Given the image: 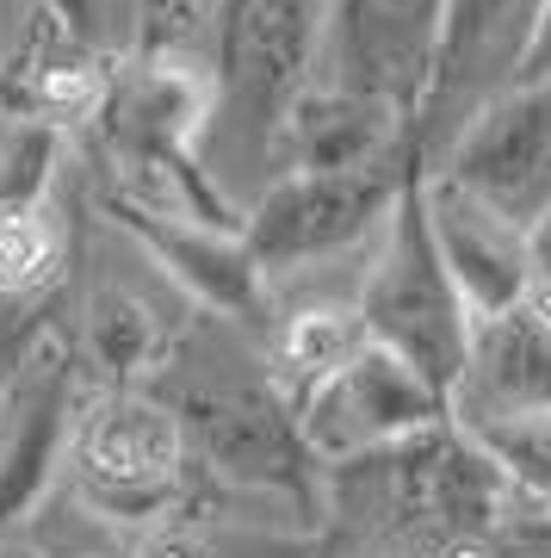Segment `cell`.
Listing matches in <instances>:
<instances>
[{"mask_svg":"<svg viewBox=\"0 0 551 558\" xmlns=\"http://www.w3.org/2000/svg\"><path fill=\"white\" fill-rule=\"evenodd\" d=\"M44 7H50L75 38H99V32H106V0H44Z\"/></svg>","mask_w":551,"mask_h":558,"instance_id":"7402d4cb","label":"cell"},{"mask_svg":"<svg viewBox=\"0 0 551 558\" xmlns=\"http://www.w3.org/2000/svg\"><path fill=\"white\" fill-rule=\"evenodd\" d=\"M446 416L453 410H446V398L433 385H421L396 354L366 341L341 373H329L310 398L297 403V435H304L310 459L347 465V459L384 453L396 440L428 435Z\"/></svg>","mask_w":551,"mask_h":558,"instance_id":"277c9868","label":"cell"},{"mask_svg":"<svg viewBox=\"0 0 551 558\" xmlns=\"http://www.w3.org/2000/svg\"><path fill=\"white\" fill-rule=\"evenodd\" d=\"M421 211H428V236L440 248V267L465 299V317L490 323L509 317L514 304H527L532 292V260H527V230L472 199L465 186L421 168Z\"/></svg>","mask_w":551,"mask_h":558,"instance_id":"9c48e42d","label":"cell"},{"mask_svg":"<svg viewBox=\"0 0 551 558\" xmlns=\"http://www.w3.org/2000/svg\"><path fill=\"white\" fill-rule=\"evenodd\" d=\"M453 416L458 422L551 416V317L532 299L514 304L509 317L472 323Z\"/></svg>","mask_w":551,"mask_h":558,"instance_id":"7c38bea8","label":"cell"},{"mask_svg":"<svg viewBox=\"0 0 551 558\" xmlns=\"http://www.w3.org/2000/svg\"><path fill=\"white\" fill-rule=\"evenodd\" d=\"M180 416V435L198 440L223 478L255 484V490H304L310 447L297 435V410L273 385L248 379H205Z\"/></svg>","mask_w":551,"mask_h":558,"instance_id":"52a82bcc","label":"cell"},{"mask_svg":"<svg viewBox=\"0 0 551 558\" xmlns=\"http://www.w3.org/2000/svg\"><path fill=\"white\" fill-rule=\"evenodd\" d=\"M62 168V131L50 119H13L0 131V211H50Z\"/></svg>","mask_w":551,"mask_h":558,"instance_id":"2e32d148","label":"cell"},{"mask_svg":"<svg viewBox=\"0 0 551 558\" xmlns=\"http://www.w3.org/2000/svg\"><path fill=\"white\" fill-rule=\"evenodd\" d=\"M440 0H329V38L316 87L391 106L409 124L433 75Z\"/></svg>","mask_w":551,"mask_h":558,"instance_id":"5b68a950","label":"cell"},{"mask_svg":"<svg viewBox=\"0 0 551 558\" xmlns=\"http://www.w3.org/2000/svg\"><path fill=\"white\" fill-rule=\"evenodd\" d=\"M551 81V0L532 7V32L521 44V62H514V87H546Z\"/></svg>","mask_w":551,"mask_h":558,"instance_id":"ffe728a7","label":"cell"},{"mask_svg":"<svg viewBox=\"0 0 551 558\" xmlns=\"http://www.w3.org/2000/svg\"><path fill=\"white\" fill-rule=\"evenodd\" d=\"M440 174L527 230L551 205V81L502 87L490 106H477L453 131Z\"/></svg>","mask_w":551,"mask_h":558,"instance_id":"8992f818","label":"cell"},{"mask_svg":"<svg viewBox=\"0 0 551 558\" xmlns=\"http://www.w3.org/2000/svg\"><path fill=\"white\" fill-rule=\"evenodd\" d=\"M366 348V329H359L354 304H297L273 323V373L279 391H292L297 403L310 398L316 385L341 373L347 360Z\"/></svg>","mask_w":551,"mask_h":558,"instance_id":"9a60e30c","label":"cell"},{"mask_svg":"<svg viewBox=\"0 0 551 558\" xmlns=\"http://www.w3.org/2000/svg\"><path fill=\"white\" fill-rule=\"evenodd\" d=\"M75 459H81V478H87L94 502L143 509V502L174 490L180 459H186V435H180V416L168 403L137 398V391H106L81 416Z\"/></svg>","mask_w":551,"mask_h":558,"instance_id":"8fae6325","label":"cell"},{"mask_svg":"<svg viewBox=\"0 0 551 558\" xmlns=\"http://www.w3.org/2000/svg\"><path fill=\"white\" fill-rule=\"evenodd\" d=\"M62 242L50 211H0V299H25L57 274Z\"/></svg>","mask_w":551,"mask_h":558,"instance_id":"d6986e66","label":"cell"},{"mask_svg":"<svg viewBox=\"0 0 551 558\" xmlns=\"http://www.w3.org/2000/svg\"><path fill=\"white\" fill-rule=\"evenodd\" d=\"M527 299H532V304H539V311H546V317H551V286H532Z\"/></svg>","mask_w":551,"mask_h":558,"instance_id":"cb8c5ba5","label":"cell"},{"mask_svg":"<svg viewBox=\"0 0 551 558\" xmlns=\"http://www.w3.org/2000/svg\"><path fill=\"white\" fill-rule=\"evenodd\" d=\"M527 260H532V286H551V205L527 223Z\"/></svg>","mask_w":551,"mask_h":558,"instance_id":"603a6c76","label":"cell"},{"mask_svg":"<svg viewBox=\"0 0 551 558\" xmlns=\"http://www.w3.org/2000/svg\"><path fill=\"white\" fill-rule=\"evenodd\" d=\"M25 366L32 373L13 385V422L0 440V521H13L50 484V459H57V440L69 428V391H75L62 348H38Z\"/></svg>","mask_w":551,"mask_h":558,"instance_id":"5bb4252c","label":"cell"},{"mask_svg":"<svg viewBox=\"0 0 551 558\" xmlns=\"http://www.w3.org/2000/svg\"><path fill=\"white\" fill-rule=\"evenodd\" d=\"M415 156L403 161H372V168H347V174H279L242 218V242L267 279L335 260L359 242H378L391 218L396 193L409 180Z\"/></svg>","mask_w":551,"mask_h":558,"instance_id":"3957f363","label":"cell"},{"mask_svg":"<svg viewBox=\"0 0 551 558\" xmlns=\"http://www.w3.org/2000/svg\"><path fill=\"white\" fill-rule=\"evenodd\" d=\"M465 435L490 453V465L502 478L532 497L539 509H551V416H514V422H458Z\"/></svg>","mask_w":551,"mask_h":558,"instance_id":"e0dca14e","label":"cell"},{"mask_svg":"<svg viewBox=\"0 0 551 558\" xmlns=\"http://www.w3.org/2000/svg\"><path fill=\"white\" fill-rule=\"evenodd\" d=\"M94 354L106 360V373H119V391H124V379H137L143 366L161 354V329L137 292L94 299Z\"/></svg>","mask_w":551,"mask_h":558,"instance_id":"ac0fdd59","label":"cell"},{"mask_svg":"<svg viewBox=\"0 0 551 558\" xmlns=\"http://www.w3.org/2000/svg\"><path fill=\"white\" fill-rule=\"evenodd\" d=\"M359 329L396 354L421 385H433L446 410H453L458 373H465V348H472V317L458 286L440 267V248L428 236V211H421V168H409L403 193H396L391 218L372 242V267L354 292Z\"/></svg>","mask_w":551,"mask_h":558,"instance_id":"7a4b0ae2","label":"cell"},{"mask_svg":"<svg viewBox=\"0 0 551 558\" xmlns=\"http://www.w3.org/2000/svg\"><path fill=\"white\" fill-rule=\"evenodd\" d=\"M539 0H440V44H433L428 94L415 106V137H433L446 124H465L477 106H490L514 87V62L532 32Z\"/></svg>","mask_w":551,"mask_h":558,"instance_id":"ba28073f","label":"cell"},{"mask_svg":"<svg viewBox=\"0 0 551 558\" xmlns=\"http://www.w3.org/2000/svg\"><path fill=\"white\" fill-rule=\"evenodd\" d=\"M223 7H230V0H223Z\"/></svg>","mask_w":551,"mask_h":558,"instance_id":"484cf974","label":"cell"},{"mask_svg":"<svg viewBox=\"0 0 551 558\" xmlns=\"http://www.w3.org/2000/svg\"><path fill=\"white\" fill-rule=\"evenodd\" d=\"M329 38V0H230L211 44V119H205V174L260 168L279 156L292 106L316 87Z\"/></svg>","mask_w":551,"mask_h":558,"instance_id":"6da1fadb","label":"cell"},{"mask_svg":"<svg viewBox=\"0 0 551 558\" xmlns=\"http://www.w3.org/2000/svg\"><path fill=\"white\" fill-rule=\"evenodd\" d=\"M396 119L391 106H372L341 87H310L285 119L279 156L292 161L285 174H347V168H372L396 156Z\"/></svg>","mask_w":551,"mask_h":558,"instance_id":"4fadbf2b","label":"cell"},{"mask_svg":"<svg viewBox=\"0 0 551 558\" xmlns=\"http://www.w3.org/2000/svg\"><path fill=\"white\" fill-rule=\"evenodd\" d=\"M112 223L174 279L193 304H205L211 317L248 323V329H273V299H267V274L255 267L242 230H211L193 218H168V211H143V205L106 199Z\"/></svg>","mask_w":551,"mask_h":558,"instance_id":"30bf717a","label":"cell"},{"mask_svg":"<svg viewBox=\"0 0 551 558\" xmlns=\"http://www.w3.org/2000/svg\"><path fill=\"white\" fill-rule=\"evenodd\" d=\"M0 558H25V553H0Z\"/></svg>","mask_w":551,"mask_h":558,"instance_id":"d4e9b609","label":"cell"},{"mask_svg":"<svg viewBox=\"0 0 551 558\" xmlns=\"http://www.w3.org/2000/svg\"><path fill=\"white\" fill-rule=\"evenodd\" d=\"M137 558H217L205 539L193 534V527H180V521H168V527H156V534L143 539Z\"/></svg>","mask_w":551,"mask_h":558,"instance_id":"44dd1931","label":"cell"}]
</instances>
